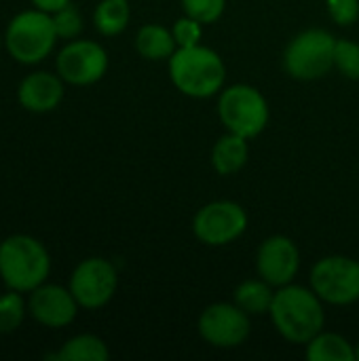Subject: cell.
I'll list each match as a JSON object with an SVG mask.
<instances>
[{
  "label": "cell",
  "instance_id": "27",
  "mask_svg": "<svg viewBox=\"0 0 359 361\" xmlns=\"http://www.w3.org/2000/svg\"><path fill=\"white\" fill-rule=\"evenodd\" d=\"M32 2V6L34 8H40V11H44V13H57L59 8H63V6H68L72 0H30Z\"/></svg>",
  "mask_w": 359,
  "mask_h": 361
},
{
  "label": "cell",
  "instance_id": "22",
  "mask_svg": "<svg viewBox=\"0 0 359 361\" xmlns=\"http://www.w3.org/2000/svg\"><path fill=\"white\" fill-rule=\"evenodd\" d=\"M334 66L351 80H359V44L353 40H336Z\"/></svg>",
  "mask_w": 359,
  "mask_h": 361
},
{
  "label": "cell",
  "instance_id": "23",
  "mask_svg": "<svg viewBox=\"0 0 359 361\" xmlns=\"http://www.w3.org/2000/svg\"><path fill=\"white\" fill-rule=\"evenodd\" d=\"M53 23L61 40H74L83 32V15L72 2L59 8L57 13H53Z\"/></svg>",
  "mask_w": 359,
  "mask_h": 361
},
{
  "label": "cell",
  "instance_id": "26",
  "mask_svg": "<svg viewBox=\"0 0 359 361\" xmlns=\"http://www.w3.org/2000/svg\"><path fill=\"white\" fill-rule=\"evenodd\" d=\"M328 13L339 25H351L359 17V0H326Z\"/></svg>",
  "mask_w": 359,
  "mask_h": 361
},
{
  "label": "cell",
  "instance_id": "24",
  "mask_svg": "<svg viewBox=\"0 0 359 361\" xmlns=\"http://www.w3.org/2000/svg\"><path fill=\"white\" fill-rule=\"evenodd\" d=\"M226 0H182V8L188 17L201 23H214L222 17Z\"/></svg>",
  "mask_w": 359,
  "mask_h": 361
},
{
  "label": "cell",
  "instance_id": "18",
  "mask_svg": "<svg viewBox=\"0 0 359 361\" xmlns=\"http://www.w3.org/2000/svg\"><path fill=\"white\" fill-rule=\"evenodd\" d=\"M233 298H235V305L243 309L248 315H264L271 311L275 292H273V286L260 277V279H248L239 283L235 288Z\"/></svg>",
  "mask_w": 359,
  "mask_h": 361
},
{
  "label": "cell",
  "instance_id": "11",
  "mask_svg": "<svg viewBox=\"0 0 359 361\" xmlns=\"http://www.w3.org/2000/svg\"><path fill=\"white\" fill-rule=\"evenodd\" d=\"M199 336L216 349H235L252 332L250 315L235 302H216L199 315Z\"/></svg>",
  "mask_w": 359,
  "mask_h": 361
},
{
  "label": "cell",
  "instance_id": "21",
  "mask_svg": "<svg viewBox=\"0 0 359 361\" xmlns=\"http://www.w3.org/2000/svg\"><path fill=\"white\" fill-rule=\"evenodd\" d=\"M28 313V302L21 292L6 290L4 294H0V334H11L19 330Z\"/></svg>",
  "mask_w": 359,
  "mask_h": 361
},
{
  "label": "cell",
  "instance_id": "17",
  "mask_svg": "<svg viewBox=\"0 0 359 361\" xmlns=\"http://www.w3.org/2000/svg\"><path fill=\"white\" fill-rule=\"evenodd\" d=\"M110 357L108 345L95 334H78L66 341L57 353L47 355L55 361H106Z\"/></svg>",
  "mask_w": 359,
  "mask_h": 361
},
{
  "label": "cell",
  "instance_id": "7",
  "mask_svg": "<svg viewBox=\"0 0 359 361\" xmlns=\"http://www.w3.org/2000/svg\"><path fill=\"white\" fill-rule=\"evenodd\" d=\"M311 290L328 305L347 307L359 300V260L328 256L311 271Z\"/></svg>",
  "mask_w": 359,
  "mask_h": 361
},
{
  "label": "cell",
  "instance_id": "6",
  "mask_svg": "<svg viewBox=\"0 0 359 361\" xmlns=\"http://www.w3.org/2000/svg\"><path fill=\"white\" fill-rule=\"evenodd\" d=\"M336 38L320 27L305 30L288 44L284 53V68L296 80H317L334 66Z\"/></svg>",
  "mask_w": 359,
  "mask_h": 361
},
{
  "label": "cell",
  "instance_id": "15",
  "mask_svg": "<svg viewBox=\"0 0 359 361\" xmlns=\"http://www.w3.org/2000/svg\"><path fill=\"white\" fill-rule=\"evenodd\" d=\"M248 157H250L248 137H241L229 131L216 142L212 150V165L220 176H233L239 169H243V165L248 163Z\"/></svg>",
  "mask_w": 359,
  "mask_h": 361
},
{
  "label": "cell",
  "instance_id": "13",
  "mask_svg": "<svg viewBox=\"0 0 359 361\" xmlns=\"http://www.w3.org/2000/svg\"><path fill=\"white\" fill-rule=\"evenodd\" d=\"M300 269V252L290 237L273 235L264 239L256 252V271L273 288L292 283Z\"/></svg>",
  "mask_w": 359,
  "mask_h": 361
},
{
  "label": "cell",
  "instance_id": "29",
  "mask_svg": "<svg viewBox=\"0 0 359 361\" xmlns=\"http://www.w3.org/2000/svg\"><path fill=\"white\" fill-rule=\"evenodd\" d=\"M355 360H359V343L358 347H355Z\"/></svg>",
  "mask_w": 359,
  "mask_h": 361
},
{
  "label": "cell",
  "instance_id": "25",
  "mask_svg": "<svg viewBox=\"0 0 359 361\" xmlns=\"http://www.w3.org/2000/svg\"><path fill=\"white\" fill-rule=\"evenodd\" d=\"M201 25H203L201 21H197V19H193L188 15L182 17V19H178L174 23V30H171L178 47H195V44H199L201 34H203Z\"/></svg>",
  "mask_w": 359,
  "mask_h": 361
},
{
  "label": "cell",
  "instance_id": "4",
  "mask_svg": "<svg viewBox=\"0 0 359 361\" xmlns=\"http://www.w3.org/2000/svg\"><path fill=\"white\" fill-rule=\"evenodd\" d=\"M2 36L6 53L21 66H36L44 61L59 40L53 15L34 6L11 17Z\"/></svg>",
  "mask_w": 359,
  "mask_h": 361
},
{
  "label": "cell",
  "instance_id": "20",
  "mask_svg": "<svg viewBox=\"0 0 359 361\" xmlns=\"http://www.w3.org/2000/svg\"><path fill=\"white\" fill-rule=\"evenodd\" d=\"M131 17V8L127 0H99L93 11L95 30L102 36H116L121 34Z\"/></svg>",
  "mask_w": 359,
  "mask_h": 361
},
{
  "label": "cell",
  "instance_id": "14",
  "mask_svg": "<svg viewBox=\"0 0 359 361\" xmlns=\"http://www.w3.org/2000/svg\"><path fill=\"white\" fill-rule=\"evenodd\" d=\"M63 80L55 72L36 70L21 78L17 87V102L23 110L34 114L53 112L63 99Z\"/></svg>",
  "mask_w": 359,
  "mask_h": 361
},
{
  "label": "cell",
  "instance_id": "19",
  "mask_svg": "<svg viewBox=\"0 0 359 361\" xmlns=\"http://www.w3.org/2000/svg\"><path fill=\"white\" fill-rule=\"evenodd\" d=\"M307 360L311 361H355V347L334 332H320L307 343Z\"/></svg>",
  "mask_w": 359,
  "mask_h": 361
},
{
  "label": "cell",
  "instance_id": "2",
  "mask_svg": "<svg viewBox=\"0 0 359 361\" xmlns=\"http://www.w3.org/2000/svg\"><path fill=\"white\" fill-rule=\"evenodd\" d=\"M51 256L32 235H8L0 241V279L6 290L30 294L49 279Z\"/></svg>",
  "mask_w": 359,
  "mask_h": 361
},
{
  "label": "cell",
  "instance_id": "1",
  "mask_svg": "<svg viewBox=\"0 0 359 361\" xmlns=\"http://www.w3.org/2000/svg\"><path fill=\"white\" fill-rule=\"evenodd\" d=\"M322 302L324 300L313 290L288 283L277 288L269 315L286 341L294 345H307L324 330L326 313Z\"/></svg>",
  "mask_w": 359,
  "mask_h": 361
},
{
  "label": "cell",
  "instance_id": "5",
  "mask_svg": "<svg viewBox=\"0 0 359 361\" xmlns=\"http://www.w3.org/2000/svg\"><path fill=\"white\" fill-rule=\"evenodd\" d=\"M218 116L226 131L252 140L260 135L269 123V104L256 87L233 85L220 93Z\"/></svg>",
  "mask_w": 359,
  "mask_h": 361
},
{
  "label": "cell",
  "instance_id": "3",
  "mask_svg": "<svg viewBox=\"0 0 359 361\" xmlns=\"http://www.w3.org/2000/svg\"><path fill=\"white\" fill-rule=\"evenodd\" d=\"M169 76L176 89L188 97H212L216 95L226 78L222 57L207 47H178L169 57Z\"/></svg>",
  "mask_w": 359,
  "mask_h": 361
},
{
  "label": "cell",
  "instance_id": "12",
  "mask_svg": "<svg viewBox=\"0 0 359 361\" xmlns=\"http://www.w3.org/2000/svg\"><path fill=\"white\" fill-rule=\"evenodd\" d=\"M78 302L70 288L57 286V283H42L36 290L30 292L28 298V311L32 319L44 328L59 330L70 326L78 315Z\"/></svg>",
  "mask_w": 359,
  "mask_h": 361
},
{
  "label": "cell",
  "instance_id": "8",
  "mask_svg": "<svg viewBox=\"0 0 359 361\" xmlns=\"http://www.w3.org/2000/svg\"><path fill=\"white\" fill-rule=\"evenodd\" d=\"M108 70V53L95 40H68L55 57V72L63 82L89 87L104 78Z\"/></svg>",
  "mask_w": 359,
  "mask_h": 361
},
{
  "label": "cell",
  "instance_id": "28",
  "mask_svg": "<svg viewBox=\"0 0 359 361\" xmlns=\"http://www.w3.org/2000/svg\"><path fill=\"white\" fill-rule=\"evenodd\" d=\"M2 49H4V36L0 34V51H2Z\"/></svg>",
  "mask_w": 359,
  "mask_h": 361
},
{
  "label": "cell",
  "instance_id": "16",
  "mask_svg": "<svg viewBox=\"0 0 359 361\" xmlns=\"http://www.w3.org/2000/svg\"><path fill=\"white\" fill-rule=\"evenodd\" d=\"M135 49L144 59L159 61V59H169L176 53L178 42L174 38V32L167 30L165 25L146 23L140 27L135 36Z\"/></svg>",
  "mask_w": 359,
  "mask_h": 361
},
{
  "label": "cell",
  "instance_id": "9",
  "mask_svg": "<svg viewBox=\"0 0 359 361\" xmlns=\"http://www.w3.org/2000/svg\"><path fill=\"white\" fill-rule=\"evenodd\" d=\"M70 292L74 294L80 309L95 311L106 307L118 288V275L110 260L87 258L83 260L70 277Z\"/></svg>",
  "mask_w": 359,
  "mask_h": 361
},
{
  "label": "cell",
  "instance_id": "10",
  "mask_svg": "<svg viewBox=\"0 0 359 361\" xmlns=\"http://www.w3.org/2000/svg\"><path fill=\"white\" fill-rule=\"evenodd\" d=\"M248 228V214L235 201H214L203 205L193 220L195 237L212 247L229 245Z\"/></svg>",
  "mask_w": 359,
  "mask_h": 361
}]
</instances>
